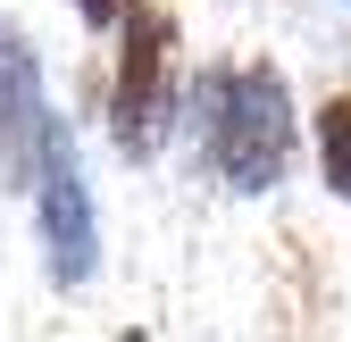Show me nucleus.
I'll return each mask as SVG.
<instances>
[{"label": "nucleus", "instance_id": "5", "mask_svg": "<svg viewBox=\"0 0 351 342\" xmlns=\"http://www.w3.org/2000/svg\"><path fill=\"white\" fill-rule=\"evenodd\" d=\"M318 159H326V184L351 200V101H326L318 109Z\"/></svg>", "mask_w": 351, "mask_h": 342}, {"label": "nucleus", "instance_id": "4", "mask_svg": "<svg viewBox=\"0 0 351 342\" xmlns=\"http://www.w3.org/2000/svg\"><path fill=\"white\" fill-rule=\"evenodd\" d=\"M51 176H42V242H51V276L59 284H84L93 276V200H84V176H75V159L67 142L51 134Z\"/></svg>", "mask_w": 351, "mask_h": 342}, {"label": "nucleus", "instance_id": "2", "mask_svg": "<svg viewBox=\"0 0 351 342\" xmlns=\"http://www.w3.org/2000/svg\"><path fill=\"white\" fill-rule=\"evenodd\" d=\"M167 51H176V17L167 9H134L125 67H117V142L134 159L159 142V117H167Z\"/></svg>", "mask_w": 351, "mask_h": 342}, {"label": "nucleus", "instance_id": "3", "mask_svg": "<svg viewBox=\"0 0 351 342\" xmlns=\"http://www.w3.org/2000/svg\"><path fill=\"white\" fill-rule=\"evenodd\" d=\"M42 150H51V117H42V75L25 34H0V184H34Z\"/></svg>", "mask_w": 351, "mask_h": 342}, {"label": "nucleus", "instance_id": "6", "mask_svg": "<svg viewBox=\"0 0 351 342\" xmlns=\"http://www.w3.org/2000/svg\"><path fill=\"white\" fill-rule=\"evenodd\" d=\"M75 9L93 17V25H117V17H134V0H75Z\"/></svg>", "mask_w": 351, "mask_h": 342}, {"label": "nucleus", "instance_id": "1", "mask_svg": "<svg viewBox=\"0 0 351 342\" xmlns=\"http://www.w3.org/2000/svg\"><path fill=\"white\" fill-rule=\"evenodd\" d=\"M209 159L217 176L259 192L285 176V150H293V117H285V75L276 67H234V75H209Z\"/></svg>", "mask_w": 351, "mask_h": 342}]
</instances>
